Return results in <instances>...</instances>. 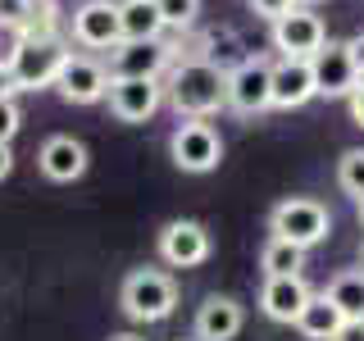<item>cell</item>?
Segmentation results:
<instances>
[{
  "label": "cell",
  "mask_w": 364,
  "mask_h": 341,
  "mask_svg": "<svg viewBox=\"0 0 364 341\" xmlns=\"http://www.w3.org/2000/svg\"><path fill=\"white\" fill-rule=\"evenodd\" d=\"M164 100L178 109V119H210L228 105V73L210 60H182L168 73Z\"/></svg>",
  "instance_id": "obj_1"
},
{
  "label": "cell",
  "mask_w": 364,
  "mask_h": 341,
  "mask_svg": "<svg viewBox=\"0 0 364 341\" xmlns=\"http://www.w3.org/2000/svg\"><path fill=\"white\" fill-rule=\"evenodd\" d=\"M119 305L132 323H164L178 310V282L164 269H132L119 287Z\"/></svg>",
  "instance_id": "obj_2"
},
{
  "label": "cell",
  "mask_w": 364,
  "mask_h": 341,
  "mask_svg": "<svg viewBox=\"0 0 364 341\" xmlns=\"http://www.w3.org/2000/svg\"><path fill=\"white\" fill-rule=\"evenodd\" d=\"M269 232L282 237V242H291V246H301V250H310L333 232V214H328V205L314 200V196H287V200L273 205Z\"/></svg>",
  "instance_id": "obj_3"
},
{
  "label": "cell",
  "mask_w": 364,
  "mask_h": 341,
  "mask_svg": "<svg viewBox=\"0 0 364 341\" xmlns=\"http://www.w3.org/2000/svg\"><path fill=\"white\" fill-rule=\"evenodd\" d=\"M168 155H173V164L182 173H214L223 159V136L205 119H187L168 136Z\"/></svg>",
  "instance_id": "obj_4"
},
{
  "label": "cell",
  "mask_w": 364,
  "mask_h": 341,
  "mask_svg": "<svg viewBox=\"0 0 364 341\" xmlns=\"http://www.w3.org/2000/svg\"><path fill=\"white\" fill-rule=\"evenodd\" d=\"M73 50H64V41H14V50H9V68H14L18 77V91H41V87H55V77H60L64 60Z\"/></svg>",
  "instance_id": "obj_5"
},
{
  "label": "cell",
  "mask_w": 364,
  "mask_h": 341,
  "mask_svg": "<svg viewBox=\"0 0 364 341\" xmlns=\"http://www.w3.org/2000/svg\"><path fill=\"white\" fill-rule=\"evenodd\" d=\"M228 109L246 114V119L273 109V64L269 60H242L228 73Z\"/></svg>",
  "instance_id": "obj_6"
},
{
  "label": "cell",
  "mask_w": 364,
  "mask_h": 341,
  "mask_svg": "<svg viewBox=\"0 0 364 341\" xmlns=\"http://www.w3.org/2000/svg\"><path fill=\"white\" fill-rule=\"evenodd\" d=\"M328 28L310 5H296L291 14L273 23V50H282V60H310L314 50H323Z\"/></svg>",
  "instance_id": "obj_7"
},
{
  "label": "cell",
  "mask_w": 364,
  "mask_h": 341,
  "mask_svg": "<svg viewBox=\"0 0 364 341\" xmlns=\"http://www.w3.org/2000/svg\"><path fill=\"white\" fill-rule=\"evenodd\" d=\"M109 68L100 60H91V55H68L60 77H55V91L68 100V105H96V100L109 96Z\"/></svg>",
  "instance_id": "obj_8"
},
{
  "label": "cell",
  "mask_w": 364,
  "mask_h": 341,
  "mask_svg": "<svg viewBox=\"0 0 364 341\" xmlns=\"http://www.w3.org/2000/svg\"><path fill=\"white\" fill-rule=\"evenodd\" d=\"M105 100L119 123H146L164 105V82H155V77H114Z\"/></svg>",
  "instance_id": "obj_9"
},
{
  "label": "cell",
  "mask_w": 364,
  "mask_h": 341,
  "mask_svg": "<svg viewBox=\"0 0 364 341\" xmlns=\"http://www.w3.org/2000/svg\"><path fill=\"white\" fill-rule=\"evenodd\" d=\"M73 41L87 50H114L123 41V23L114 0H87L73 9Z\"/></svg>",
  "instance_id": "obj_10"
},
{
  "label": "cell",
  "mask_w": 364,
  "mask_h": 341,
  "mask_svg": "<svg viewBox=\"0 0 364 341\" xmlns=\"http://www.w3.org/2000/svg\"><path fill=\"white\" fill-rule=\"evenodd\" d=\"M159 259L168 269H196L210 259V232L196 219H173L159 232Z\"/></svg>",
  "instance_id": "obj_11"
},
{
  "label": "cell",
  "mask_w": 364,
  "mask_h": 341,
  "mask_svg": "<svg viewBox=\"0 0 364 341\" xmlns=\"http://www.w3.org/2000/svg\"><path fill=\"white\" fill-rule=\"evenodd\" d=\"M310 68H314V87H318V96H328V100L350 96V91L360 87V73H355V64H350L346 41H323V50H314V55H310Z\"/></svg>",
  "instance_id": "obj_12"
},
{
  "label": "cell",
  "mask_w": 364,
  "mask_h": 341,
  "mask_svg": "<svg viewBox=\"0 0 364 341\" xmlns=\"http://www.w3.org/2000/svg\"><path fill=\"white\" fill-rule=\"evenodd\" d=\"M173 64V55H168L164 41H119L109 50V77H155Z\"/></svg>",
  "instance_id": "obj_13"
},
{
  "label": "cell",
  "mask_w": 364,
  "mask_h": 341,
  "mask_svg": "<svg viewBox=\"0 0 364 341\" xmlns=\"http://www.w3.org/2000/svg\"><path fill=\"white\" fill-rule=\"evenodd\" d=\"M310 282L301 278V273H291V278H264V287H259V310L264 318L273 323H296L301 310L310 305Z\"/></svg>",
  "instance_id": "obj_14"
},
{
  "label": "cell",
  "mask_w": 364,
  "mask_h": 341,
  "mask_svg": "<svg viewBox=\"0 0 364 341\" xmlns=\"http://www.w3.org/2000/svg\"><path fill=\"white\" fill-rule=\"evenodd\" d=\"M242 323H246L242 301H232V296H205L191 332H196V341H232L242 332Z\"/></svg>",
  "instance_id": "obj_15"
},
{
  "label": "cell",
  "mask_w": 364,
  "mask_h": 341,
  "mask_svg": "<svg viewBox=\"0 0 364 341\" xmlns=\"http://www.w3.org/2000/svg\"><path fill=\"white\" fill-rule=\"evenodd\" d=\"M318 96L310 60H282L273 64V109H301Z\"/></svg>",
  "instance_id": "obj_16"
},
{
  "label": "cell",
  "mask_w": 364,
  "mask_h": 341,
  "mask_svg": "<svg viewBox=\"0 0 364 341\" xmlns=\"http://www.w3.org/2000/svg\"><path fill=\"white\" fill-rule=\"evenodd\" d=\"M37 168L50 182H77L87 173V146L77 136H50L37 155Z\"/></svg>",
  "instance_id": "obj_17"
},
{
  "label": "cell",
  "mask_w": 364,
  "mask_h": 341,
  "mask_svg": "<svg viewBox=\"0 0 364 341\" xmlns=\"http://www.w3.org/2000/svg\"><path fill=\"white\" fill-rule=\"evenodd\" d=\"M119 23L123 41H159V32H164L159 0H119Z\"/></svg>",
  "instance_id": "obj_18"
},
{
  "label": "cell",
  "mask_w": 364,
  "mask_h": 341,
  "mask_svg": "<svg viewBox=\"0 0 364 341\" xmlns=\"http://www.w3.org/2000/svg\"><path fill=\"white\" fill-rule=\"evenodd\" d=\"M341 323H346L341 310L318 291V296H310V305L301 310V318H296V332H301L305 341H333L341 332Z\"/></svg>",
  "instance_id": "obj_19"
},
{
  "label": "cell",
  "mask_w": 364,
  "mask_h": 341,
  "mask_svg": "<svg viewBox=\"0 0 364 341\" xmlns=\"http://www.w3.org/2000/svg\"><path fill=\"white\" fill-rule=\"evenodd\" d=\"M323 296L341 310V318H346V323H364V269L337 273V278L328 282Z\"/></svg>",
  "instance_id": "obj_20"
},
{
  "label": "cell",
  "mask_w": 364,
  "mask_h": 341,
  "mask_svg": "<svg viewBox=\"0 0 364 341\" xmlns=\"http://www.w3.org/2000/svg\"><path fill=\"white\" fill-rule=\"evenodd\" d=\"M14 32H18V41H55L60 37V5L55 0H32Z\"/></svg>",
  "instance_id": "obj_21"
},
{
  "label": "cell",
  "mask_w": 364,
  "mask_h": 341,
  "mask_svg": "<svg viewBox=\"0 0 364 341\" xmlns=\"http://www.w3.org/2000/svg\"><path fill=\"white\" fill-rule=\"evenodd\" d=\"M259 269H264V278H291V273L305 269V250L282 242V237H269L264 250H259Z\"/></svg>",
  "instance_id": "obj_22"
},
{
  "label": "cell",
  "mask_w": 364,
  "mask_h": 341,
  "mask_svg": "<svg viewBox=\"0 0 364 341\" xmlns=\"http://www.w3.org/2000/svg\"><path fill=\"white\" fill-rule=\"evenodd\" d=\"M337 187L346 191V196H364V146H350V151H341L337 159Z\"/></svg>",
  "instance_id": "obj_23"
},
{
  "label": "cell",
  "mask_w": 364,
  "mask_h": 341,
  "mask_svg": "<svg viewBox=\"0 0 364 341\" xmlns=\"http://www.w3.org/2000/svg\"><path fill=\"white\" fill-rule=\"evenodd\" d=\"M200 14V0H159V18L164 28H191Z\"/></svg>",
  "instance_id": "obj_24"
},
{
  "label": "cell",
  "mask_w": 364,
  "mask_h": 341,
  "mask_svg": "<svg viewBox=\"0 0 364 341\" xmlns=\"http://www.w3.org/2000/svg\"><path fill=\"white\" fill-rule=\"evenodd\" d=\"M291 9H296V0H250V14L264 18V23H278L282 14H291Z\"/></svg>",
  "instance_id": "obj_25"
},
{
  "label": "cell",
  "mask_w": 364,
  "mask_h": 341,
  "mask_svg": "<svg viewBox=\"0 0 364 341\" xmlns=\"http://www.w3.org/2000/svg\"><path fill=\"white\" fill-rule=\"evenodd\" d=\"M18 128H23V114H18V105H14V96L0 100V141H14Z\"/></svg>",
  "instance_id": "obj_26"
},
{
  "label": "cell",
  "mask_w": 364,
  "mask_h": 341,
  "mask_svg": "<svg viewBox=\"0 0 364 341\" xmlns=\"http://www.w3.org/2000/svg\"><path fill=\"white\" fill-rule=\"evenodd\" d=\"M32 0H0V28H18Z\"/></svg>",
  "instance_id": "obj_27"
},
{
  "label": "cell",
  "mask_w": 364,
  "mask_h": 341,
  "mask_svg": "<svg viewBox=\"0 0 364 341\" xmlns=\"http://www.w3.org/2000/svg\"><path fill=\"white\" fill-rule=\"evenodd\" d=\"M18 91V77H14V68H9V60H0V100H9Z\"/></svg>",
  "instance_id": "obj_28"
},
{
  "label": "cell",
  "mask_w": 364,
  "mask_h": 341,
  "mask_svg": "<svg viewBox=\"0 0 364 341\" xmlns=\"http://www.w3.org/2000/svg\"><path fill=\"white\" fill-rule=\"evenodd\" d=\"M350 119H355V128H364V77H360V87L355 91H350Z\"/></svg>",
  "instance_id": "obj_29"
},
{
  "label": "cell",
  "mask_w": 364,
  "mask_h": 341,
  "mask_svg": "<svg viewBox=\"0 0 364 341\" xmlns=\"http://www.w3.org/2000/svg\"><path fill=\"white\" fill-rule=\"evenodd\" d=\"M346 50H350V64H355V73L364 77V32H360V37H350V41H346Z\"/></svg>",
  "instance_id": "obj_30"
},
{
  "label": "cell",
  "mask_w": 364,
  "mask_h": 341,
  "mask_svg": "<svg viewBox=\"0 0 364 341\" xmlns=\"http://www.w3.org/2000/svg\"><path fill=\"white\" fill-rule=\"evenodd\" d=\"M333 341H364V323H341V332Z\"/></svg>",
  "instance_id": "obj_31"
},
{
  "label": "cell",
  "mask_w": 364,
  "mask_h": 341,
  "mask_svg": "<svg viewBox=\"0 0 364 341\" xmlns=\"http://www.w3.org/2000/svg\"><path fill=\"white\" fill-rule=\"evenodd\" d=\"M9 168H14V151H9V141H0V178H9Z\"/></svg>",
  "instance_id": "obj_32"
},
{
  "label": "cell",
  "mask_w": 364,
  "mask_h": 341,
  "mask_svg": "<svg viewBox=\"0 0 364 341\" xmlns=\"http://www.w3.org/2000/svg\"><path fill=\"white\" fill-rule=\"evenodd\" d=\"M109 341H141V337H132V332H119V337H109Z\"/></svg>",
  "instance_id": "obj_33"
},
{
  "label": "cell",
  "mask_w": 364,
  "mask_h": 341,
  "mask_svg": "<svg viewBox=\"0 0 364 341\" xmlns=\"http://www.w3.org/2000/svg\"><path fill=\"white\" fill-rule=\"evenodd\" d=\"M355 214H360V223H364V196H360V200H355Z\"/></svg>",
  "instance_id": "obj_34"
},
{
  "label": "cell",
  "mask_w": 364,
  "mask_h": 341,
  "mask_svg": "<svg viewBox=\"0 0 364 341\" xmlns=\"http://www.w3.org/2000/svg\"><path fill=\"white\" fill-rule=\"evenodd\" d=\"M296 5H314V0H296Z\"/></svg>",
  "instance_id": "obj_35"
}]
</instances>
